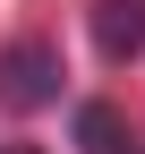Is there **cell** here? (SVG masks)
Listing matches in <instances>:
<instances>
[{
  "instance_id": "obj_1",
  "label": "cell",
  "mask_w": 145,
  "mask_h": 154,
  "mask_svg": "<svg viewBox=\"0 0 145 154\" xmlns=\"http://www.w3.org/2000/svg\"><path fill=\"white\" fill-rule=\"evenodd\" d=\"M43 103H60V51L43 34L0 43V111H43Z\"/></svg>"
},
{
  "instance_id": "obj_2",
  "label": "cell",
  "mask_w": 145,
  "mask_h": 154,
  "mask_svg": "<svg viewBox=\"0 0 145 154\" xmlns=\"http://www.w3.org/2000/svg\"><path fill=\"white\" fill-rule=\"evenodd\" d=\"M94 51L102 60H137L145 51V0H94Z\"/></svg>"
},
{
  "instance_id": "obj_3",
  "label": "cell",
  "mask_w": 145,
  "mask_h": 154,
  "mask_svg": "<svg viewBox=\"0 0 145 154\" xmlns=\"http://www.w3.org/2000/svg\"><path fill=\"white\" fill-rule=\"evenodd\" d=\"M120 137H128V120H120L111 103H85L77 111V146L85 154H120Z\"/></svg>"
},
{
  "instance_id": "obj_4",
  "label": "cell",
  "mask_w": 145,
  "mask_h": 154,
  "mask_svg": "<svg viewBox=\"0 0 145 154\" xmlns=\"http://www.w3.org/2000/svg\"><path fill=\"white\" fill-rule=\"evenodd\" d=\"M0 154H43V146H0Z\"/></svg>"
}]
</instances>
